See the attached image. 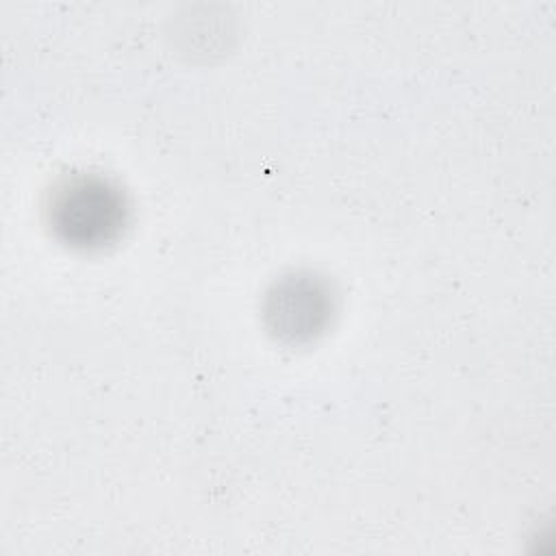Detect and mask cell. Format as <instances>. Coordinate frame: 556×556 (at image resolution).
I'll use <instances>...</instances> for the list:
<instances>
[{
  "label": "cell",
  "instance_id": "1",
  "mask_svg": "<svg viewBox=\"0 0 556 556\" xmlns=\"http://www.w3.org/2000/svg\"><path fill=\"white\" fill-rule=\"evenodd\" d=\"M48 226L72 250L93 252L113 245L128 226L124 191L102 174H67L48 195Z\"/></svg>",
  "mask_w": 556,
  "mask_h": 556
},
{
  "label": "cell",
  "instance_id": "2",
  "mask_svg": "<svg viewBox=\"0 0 556 556\" xmlns=\"http://www.w3.org/2000/svg\"><path fill=\"white\" fill-rule=\"evenodd\" d=\"M334 315L330 285L308 271L287 274L265 295L263 317L269 332L287 345H306L326 332Z\"/></svg>",
  "mask_w": 556,
  "mask_h": 556
}]
</instances>
